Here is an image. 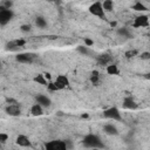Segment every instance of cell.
<instances>
[{
  "label": "cell",
  "instance_id": "obj_1",
  "mask_svg": "<svg viewBox=\"0 0 150 150\" xmlns=\"http://www.w3.org/2000/svg\"><path fill=\"white\" fill-rule=\"evenodd\" d=\"M82 144L86 148H98V149L104 148V144L102 143L101 138L95 134H89V135L84 136V138L82 141Z\"/></svg>",
  "mask_w": 150,
  "mask_h": 150
},
{
  "label": "cell",
  "instance_id": "obj_2",
  "mask_svg": "<svg viewBox=\"0 0 150 150\" xmlns=\"http://www.w3.org/2000/svg\"><path fill=\"white\" fill-rule=\"evenodd\" d=\"M13 15H14V13L12 9H8L4 5H1V7H0V25L1 26L7 25L13 19Z\"/></svg>",
  "mask_w": 150,
  "mask_h": 150
},
{
  "label": "cell",
  "instance_id": "obj_3",
  "mask_svg": "<svg viewBox=\"0 0 150 150\" xmlns=\"http://www.w3.org/2000/svg\"><path fill=\"white\" fill-rule=\"evenodd\" d=\"M89 13L95 16H98L101 19H105V12L103 9L102 2H100V1H96L89 6Z\"/></svg>",
  "mask_w": 150,
  "mask_h": 150
},
{
  "label": "cell",
  "instance_id": "obj_4",
  "mask_svg": "<svg viewBox=\"0 0 150 150\" xmlns=\"http://www.w3.org/2000/svg\"><path fill=\"white\" fill-rule=\"evenodd\" d=\"M45 148L47 150H67V144H66V141H50V142H47L45 144Z\"/></svg>",
  "mask_w": 150,
  "mask_h": 150
},
{
  "label": "cell",
  "instance_id": "obj_5",
  "mask_svg": "<svg viewBox=\"0 0 150 150\" xmlns=\"http://www.w3.org/2000/svg\"><path fill=\"white\" fill-rule=\"evenodd\" d=\"M103 116L105 118H109V120H116V121H121L122 120L121 112L116 107H110V108L105 109L103 111Z\"/></svg>",
  "mask_w": 150,
  "mask_h": 150
},
{
  "label": "cell",
  "instance_id": "obj_6",
  "mask_svg": "<svg viewBox=\"0 0 150 150\" xmlns=\"http://www.w3.org/2000/svg\"><path fill=\"white\" fill-rule=\"evenodd\" d=\"M34 57H35V55L32 53H20L15 56V60L21 63H32Z\"/></svg>",
  "mask_w": 150,
  "mask_h": 150
},
{
  "label": "cell",
  "instance_id": "obj_7",
  "mask_svg": "<svg viewBox=\"0 0 150 150\" xmlns=\"http://www.w3.org/2000/svg\"><path fill=\"white\" fill-rule=\"evenodd\" d=\"M6 112L9 115V116H20L21 114V109L18 104V102L15 103H8V105L6 107Z\"/></svg>",
  "mask_w": 150,
  "mask_h": 150
},
{
  "label": "cell",
  "instance_id": "obj_8",
  "mask_svg": "<svg viewBox=\"0 0 150 150\" xmlns=\"http://www.w3.org/2000/svg\"><path fill=\"white\" fill-rule=\"evenodd\" d=\"M148 26H149V18L146 15H139L132 22V27H135V28L148 27Z\"/></svg>",
  "mask_w": 150,
  "mask_h": 150
},
{
  "label": "cell",
  "instance_id": "obj_9",
  "mask_svg": "<svg viewBox=\"0 0 150 150\" xmlns=\"http://www.w3.org/2000/svg\"><path fill=\"white\" fill-rule=\"evenodd\" d=\"M123 108L124 109H128V110H135L138 108V104L136 103V101L131 97V96H127L124 100H123Z\"/></svg>",
  "mask_w": 150,
  "mask_h": 150
},
{
  "label": "cell",
  "instance_id": "obj_10",
  "mask_svg": "<svg viewBox=\"0 0 150 150\" xmlns=\"http://www.w3.org/2000/svg\"><path fill=\"white\" fill-rule=\"evenodd\" d=\"M55 84L57 86L59 90H61V89H64L66 87H68V86H69V79H68L66 75H59V76L56 77Z\"/></svg>",
  "mask_w": 150,
  "mask_h": 150
},
{
  "label": "cell",
  "instance_id": "obj_11",
  "mask_svg": "<svg viewBox=\"0 0 150 150\" xmlns=\"http://www.w3.org/2000/svg\"><path fill=\"white\" fill-rule=\"evenodd\" d=\"M15 143L20 146H23V148H30L32 146V143L29 141V138L26 136V135H18L16 136V139H15Z\"/></svg>",
  "mask_w": 150,
  "mask_h": 150
},
{
  "label": "cell",
  "instance_id": "obj_12",
  "mask_svg": "<svg viewBox=\"0 0 150 150\" xmlns=\"http://www.w3.org/2000/svg\"><path fill=\"white\" fill-rule=\"evenodd\" d=\"M96 60H97V63H98L100 66H108V64H110V62H111V56H110L108 53H104V54L98 55Z\"/></svg>",
  "mask_w": 150,
  "mask_h": 150
},
{
  "label": "cell",
  "instance_id": "obj_13",
  "mask_svg": "<svg viewBox=\"0 0 150 150\" xmlns=\"http://www.w3.org/2000/svg\"><path fill=\"white\" fill-rule=\"evenodd\" d=\"M35 100H36V103H39V104H41L42 107H50V98L49 97H47L46 95H42V94H39V95H36L35 96Z\"/></svg>",
  "mask_w": 150,
  "mask_h": 150
},
{
  "label": "cell",
  "instance_id": "obj_14",
  "mask_svg": "<svg viewBox=\"0 0 150 150\" xmlns=\"http://www.w3.org/2000/svg\"><path fill=\"white\" fill-rule=\"evenodd\" d=\"M103 131H104L107 135H110V136H115V135L118 134L117 128H116L114 124H111V123L104 124V127H103Z\"/></svg>",
  "mask_w": 150,
  "mask_h": 150
},
{
  "label": "cell",
  "instance_id": "obj_15",
  "mask_svg": "<svg viewBox=\"0 0 150 150\" xmlns=\"http://www.w3.org/2000/svg\"><path fill=\"white\" fill-rule=\"evenodd\" d=\"M30 112L33 116H41L43 114V107L39 103H35L34 105H32L30 108Z\"/></svg>",
  "mask_w": 150,
  "mask_h": 150
},
{
  "label": "cell",
  "instance_id": "obj_16",
  "mask_svg": "<svg viewBox=\"0 0 150 150\" xmlns=\"http://www.w3.org/2000/svg\"><path fill=\"white\" fill-rule=\"evenodd\" d=\"M107 73L109 75H118L120 74V69L117 67V64L115 63H110L107 66Z\"/></svg>",
  "mask_w": 150,
  "mask_h": 150
},
{
  "label": "cell",
  "instance_id": "obj_17",
  "mask_svg": "<svg viewBox=\"0 0 150 150\" xmlns=\"http://www.w3.org/2000/svg\"><path fill=\"white\" fill-rule=\"evenodd\" d=\"M117 34H118L120 36H122V38H125V39H130V38H132L130 30H129L128 28H125V27L118 28V29H117Z\"/></svg>",
  "mask_w": 150,
  "mask_h": 150
},
{
  "label": "cell",
  "instance_id": "obj_18",
  "mask_svg": "<svg viewBox=\"0 0 150 150\" xmlns=\"http://www.w3.org/2000/svg\"><path fill=\"white\" fill-rule=\"evenodd\" d=\"M90 82L94 86H98V83H100V73L97 70H93L91 71V74H90Z\"/></svg>",
  "mask_w": 150,
  "mask_h": 150
},
{
  "label": "cell",
  "instance_id": "obj_19",
  "mask_svg": "<svg viewBox=\"0 0 150 150\" xmlns=\"http://www.w3.org/2000/svg\"><path fill=\"white\" fill-rule=\"evenodd\" d=\"M131 9H134V11H136V12H145L148 8H146V6L143 5L141 1H137V2H135V4L131 6Z\"/></svg>",
  "mask_w": 150,
  "mask_h": 150
},
{
  "label": "cell",
  "instance_id": "obj_20",
  "mask_svg": "<svg viewBox=\"0 0 150 150\" xmlns=\"http://www.w3.org/2000/svg\"><path fill=\"white\" fill-rule=\"evenodd\" d=\"M33 80H34V82H36L38 84H42V86H47V84H48V83H47V79L45 77L43 74H38Z\"/></svg>",
  "mask_w": 150,
  "mask_h": 150
},
{
  "label": "cell",
  "instance_id": "obj_21",
  "mask_svg": "<svg viewBox=\"0 0 150 150\" xmlns=\"http://www.w3.org/2000/svg\"><path fill=\"white\" fill-rule=\"evenodd\" d=\"M102 6H103L104 12H111V11L114 9L112 0H104V1H103V4H102Z\"/></svg>",
  "mask_w": 150,
  "mask_h": 150
},
{
  "label": "cell",
  "instance_id": "obj_22",
  "mask_svg": "<svg viewBox=\"0 0 150 150\" xmlns=\"http://www.w3.org/2000/svg\"><path fill=\"white\" fill-rule=\"evenodd\" d=\"M35 25L39 27V28H45L47 26V21L43 16H36L35 19Z\"/></svg>",
  "mask_w": 150,
  "mask_h": 150
},
{
  "label": "cell",
  "instance_id": "obj_23",
  "mask_svg": "<svg viewBox=\"0 0 150 150\" xmlns=\"http://www.w3.org/2000/svg\"><path fill=\"white\" fill-rule=\"evenodd\" d=\"M76 50L82 54V55H89V49H88V46H77L76 47Z\"/></svg>",
  "mask_w": 150,
  "mask_h": 150
},
{
  "label": "cell",
  "instance_id": "obj_24",
  "mask_svg": "<svg viewBox=\"0 0 150 150\" xmlns=\"http://www.w3.org/2000/svg\"><path fill=\"white\" fill-rule=\"evenodd\" d=\"M137 54H138V50H137V49H131V50L125 52V57H127V59H131V57L137 56Z\"/></svg>",
  "mask_w": 150,
  "mask_h": 150
},
{
  "label": "cell",
  "instance_id": "obj_25",
  "mask_svg": "<svg viewBox=\"0 0 150 150\" xmlns=\"http://www.w3.org/2000/svg\"><path fill=\"white\" fill-rule=\"evenodd\" d=\"M47 89H48L49 91H57V90H59V88H57V86L55 84V82H48Z\"/></svg>",
  "mask_w": 150,
  "mask_h": 150
},
{
  "label": "cell",
  "instance_id": "obj_26",
  "mask_svg": "<svg viewBox=\"0 0 150 150\" xmlns=\"http://www.w3.org/2000/svg\"><path fill=\"white\" fill-rule=\"evenodd\" d=\"M7 139H8V135L7 134H5V132H1L0 134V143H6L7 142Z\"/></svg>",
  "mask_w": 150,
  "mask_h": 150
},
{
  "label": "cell",
  "instance_id": "obj_27",
  "mask_svg": "<svg viewBox=\"0 0 150 150\" xmlns=\"http://www.w3.org/2000/svg\"><path fill=\"white\" fill-rule=\"evenodd\" d=\"M139 57L142 60H150V52H143V53H141Z\"/></svg>",
  "mask_w": 150,
  "mask_h": 150
},
{
  "label": "cell",
  "instance_id": "obj_28",
  "mask_svg": "<svg viewBox=\"0 0 150 150\" xmlns=\"http://www.w3.org/2000/svg\"><path fill=\"white\" fill-rule=\"evenodd\" d=\"M20 29L22 30V32H30V29H32V26L30 25H22L21 27H20Z\"/></svg>",
  "mask_w": 150,
  "mask_h": 150
},
{
  "label": "cell",
  "instance_id": "obj_29",
  "mask_svg": "<svg viewBox=\"0 0 150 150\" xmlns=\"http://www.w3.org/2000/svg\"><path fill=\"white\" fill-rule=\"evenodd\" d=\"M15 45H16V47H22V46L26 45V40H23V39L15 40Z\"/></svg>",
  "mask_w": 150,
  "mask_h": 150
},
{
  "label": "cell",
  "instance_id": "obj_30",
  "mask_svg": "<svg viewBox=\"0 0 150 150\" xmlns=\"http://www.w3.org/2000/svg\"><path fill=\"white\" fill-rule=\"evenodd\" d=\"M84 45L88 46V47H89V46H93V45H94V41H93L91 39H89V38H84Z\"/></svg>",
  "mask_w": 150,
  "mask_h": 150
},
{
  "label": "cell",
  "instance_id": "obj_31",
  "mask_svg": "<svg viewBox=\"0 0 150 150\" xmlns=\"http://www.w3.org/2000/svg\"><path fill=\"white\" fill-rule=\"evenodd\" d=\"M12 5H13V2H12L11 0H6V1L4 2V6H5L6 8H8V9H11V7H12Z\"/></svg>",
  "mask_w": 150,
  "mask_h": 150
},
{
  "label": "cell",
  "instance_id": "obj_32",
  "mask_svg": "<svg viewBox=\"0 0 150 150\" xmlns=\"http://www.w3.org/2000/svg\"><path fill=\"white\" fill-rule=\"evenodd\" d=\"M43 75H45V77H46V79H47V80H50V77H52V76H50V74H49V73H45V74H43Z\"/></svg>",
  "mask_w": 150,
  "mask_h": 150
},
{
  "label": "cell",
  "instance_id": "obj_33",
  "mask_svg": "<svg viewBox=\"0 0 150 150\" xmlns=\"http://www.w3.org/2000/svg\"><path fill=\"white\" fill-rule=\"evenodd\" d=\"M144 79H146V80H150V73H146V74H144Z\"/></svg>",
  "mask_w": 150,
  "mask_h": 150
},
{
  "label": "cell",
  "instance_id": "obj_34",
  "mask_svg": "<svg viewBox=\"0 0 150 150\" xmlns=\"http://www.w3.org/2000/svg\"><path fill=\"white\" fill-rule=\"evenodd\" d=\"M81 117H82V118H87L88 115H87V114H83V115H81Z\"/></svg>",
  "mask_w": 150,
  "mask_h": 150
},
{
  "label": "cell",
  "instance_id": "obj_35",
  "mask_svg": "<svg viewBox=\"0 0 150 150\" xmlns=\"http://www.w3.org/2000/svg\"><path fill=\"white\" fill-rule=\"evenodd\" d=\"M48 1H54V0H48Z\"/></svg>",
  "mask_w": 150,
  "mask_h": 150
},
{
  "label": "cell",
  "instance_id": "obj_36",
  "mask_svg": "<svg viewBox=\"0 0 150 150\" xmlns=\"http://www.w3.org/2000/svg\"><path fill=\"white\" fill-rule=\"evenodd\" d=\"M148 1H150V0H148Z\"/></svg>",
  "mask_w": 150,
  "mask_h": 150
}]
</instances>
